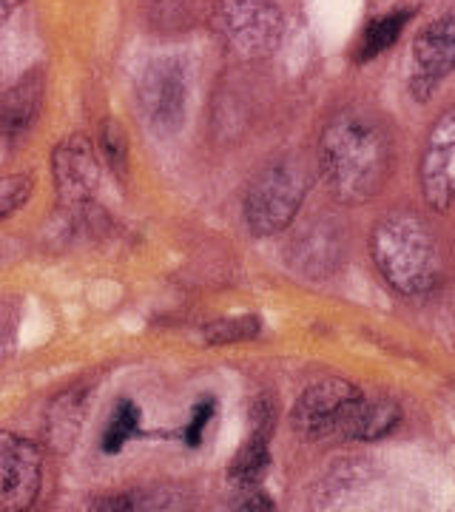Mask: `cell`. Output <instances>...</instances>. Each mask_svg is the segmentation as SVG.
<instances>
[{"mask_svg": "<svg viewBox=\"0 0 455 512\" xmlns=\"http://www.w3.org/2000/svg\"><path fill=\"white\" fill-rule=\"evenodd\" d=\"M140 421H143V413H140L137 404L131 399H117L109 421H106V427L100 433V450L109 453V456L120 453L128 441L140 433Z\"/></svg>", "mask_w": 455, "mask_h": 512, "instance_id": "17", "label": "cell"}, {"mask_svg": "<svg viewBox=\"0 0 455 512\" xmlns=\"http://www.w3.org/2000/svg\"><path fill=\"white\" fill-rule=\"evenodd\" d=\"M222 37L239 57L273 55L285 37V15L276 0H217Z\"/></svg>", "mask_w": 455, "mask_h": 512, "instance_id": "5", "label": "cell"}, {"mask_svg": "<svg viewBox=\"0 0 455 512\" xmlns=\"http://www.w3.org/2000/svg\"><path fill=\"white\" fill-rule=\"evenodd\" d=\"M419 183L424 202L444 214L455 205V106L438 114L421 148Z\"/></svg>", "mask_w": 455, "mask_h": 512, "instance_id": "8", "label": "cell"}, {"mask_svg": "<svg viewBox=\"0 0 455 512\" xmlns=\"http://www.w3.org/2000/svg\"><path fill=\"white\" fill-rule=\"evenodd\" d=\"M100 148H103V157H106V165L117 177H123L128 165V140L123 134V128L117 126L114 120H106L103 123V131H100Z\"/></svg>", "mask_w": 455, "mask_h": 512, "instance_id": "21", "label": "cell"}, {"mask_svg": "<svg viewBox=\"0 0 455 512\" xmlns=\"http://www.w3.org/2000/svg\"><path fill=\"white\" fill-rule=\"evenodd\" d=\"M217 407L219 404L214 396H205V399H200V402L191 407V419H188L185 430H182L185 447H200L202 436H205V427L217 416Z\"/></svg>", "mask_w": 455, "mask_h": 512, "instance_id": "22", "label": "cell"}, {"mask_svg": "<svg viewBox=\"0 0 455 512\" xmlns=\"http://www.w3.org/2000/svg\"><path fill=\"white\" fill-rule=\"evenodd\" d=\"M80 424H83V399L72 396V393L60 396L55 402V410L49 413V421H46V436L57 450H69Z\"/></svg>", "mask_w": 455, "mask_h": 512, "instance_id": "18", "label": "cell"}, {"mask_svg": "<svg viewBox=\"0 0 455 512\" xmlns=\"http://www.w3.org/2000/svg\"><path fill=\"white\" fill-rule=\"evenodd\" d=\"M410 20H413V9H396V12H387V15L370 20L359 37V46H356V63H370L382 52H387L399 40Z\"/></svg>", "mask_w": 455, "mask_h": 512, "instance_id": "15", "label": "cell"}, {"mask_svg": "<svg viewBox=\"0 0 455 512\" xmlns=\"http://www.w3.org/2000/svg\"><path fill=\"white\" fill-rule=\"evenodd\" d=\"M401 424V407L390 396H364L356 419L350 424L347 441L387 439Z\"/></svg>", "mask_w": 455, "mask_h": 512, "instance_id": "14", "label": "cell"}, {"mask_svg": "<svg viewBox=\"0 0 455 512\" xmlns=\"http://www.w3.org/2000/svg\"><path fill=\"white\" fill-rule=\"evenodd\" d=\"M46 94V77L40 69H32L12 83L0 97V137L6 143H20L40 117Z\"/></svg>", "mask_w": 455, "mask_h": 512, "instance_id": "12", "label": "cell"}, {"mask_svg": "<svg viewBox=\"0 0 455 512\" xmlns=\"http://www.w3.org/2000/svg\"><path fill=\"white\" fill-rule=\"evenodd\" d=\"M370 259L401 296H424L441 282L436 234L413 211H393L370 231Z\"/></svg>", "mask_w": 455, "mask_h": 512, "instance_id": "2", "label": "cell"}, {"mask_svg": "<svg viewBox=\"0 0 455 512\" xmlns=\"http://www.w3.org/2000/svg\"><path fill=\"white\" fill-rule=\"evenodd\" d=\"M43 487V456L12 430H0V512H29Z\"/></svg>", "mask_w": 455, "mask_h": 512, "instance_id": "7", "label": "cell"}, {"mask_svg": "<svg viewBox=\"0 0 455 512\" xmlns=\"http://www.w3.org/2000/svg\"><path fill=\"white\" fill-rule=\"evenodd\" d=\"M52 177L60 205L72 214L86 211L100 185V160L89 137L72 134L52 151Z\"/></svg>", "mask_w": 455, "mask_h": 512, "instance_id": "9", "label": "cell"}, {"mask_svg": "<svg viewBox=\"0 0 455 512\" xmlns=\"http://www.w3.org/2000/svg\"><path fill=\"white\" fill-rule=\"evenodd\" d=\"M390 137L373 117L342 111L319 137V168L330 194L345 205H362L382 194L390 177Z\"/></svg>", "mask_w": 455, "mask_h": 512, "instance_id": "1", "label": "cell"}, {"mask_svg": "<svg viewBox=\"0 0 455 512\" xmlns=\"http://www.w3.org/2000/svg\"><path fill=\"white\" fill-rule=\"evenodd\" d=\"M231 512H276V504H273V498L265 493V490L248 487V490H242V495L234 501Z\"/></svg>", "mask_w": 455, "mask_h": 512, "instance_id": "23", "label": "cell"}, {"mask_svg": "<svg viewBox=\"0 0 455 512\" xmlns=\"http://www.w3.org/2000/svg\"><path fill=\"white\" fill-rule=\"evenodd\" d=\"M276 430V404L259 396L251 407V436L237 450L228 467V478L239 490L259 487L271 467V436Z\"/></svg>", "mask_w": 455, "mask_h": 512, "instance_id": "11", "label": "cell"}, {"mask_svg": "<svg viewBox=\"0 0 455 512\" xmlns=\"http://www.w3.org/2000/svg\"><path fill=\"white\" fill-rule=\"evenodd\" d=\"M336 231H308V237L296 245V268L308 276H328L330 271H336L339 262V245H336Z\"/></svg>", "mask_w": 455, "mask_h": 512, "instance_id": "16", "label": "cell"}, {"mask_svg": "<svg viewBox=\"0 0 455 512\" xmlns=\"http://www.w3.org/2000/svg\"><path fill=\"white\" fill-rule=\"evenodd\" d=\"M410 60V92L419 103H424L436 92L438 83L455 72V12H447L421 29L413 40Z\"/></svg>", "mask_w": 455, "mask_h": 512, "instance_id": "10", "label": "cell"}, {"mask_svg": "<svg viewBox=\"0 0 455 512\" xmlns=\"http://www.w3.org/2000/svg\"><path fill=\"white\" fill-rule=\"evenodd\" d=\"M94 512H194V498L182 487H143L94 501Z\"/></svg>", "mask_w": 455, "mask_h": 512, "instance_id": "13", "label": "cell"}, {"mask_svg": "<svg viewBox=\"0 0 455 512\" xmlns=\"http://www.w3.org/2000/svg\"><path fill=\"white\" fill-rule=\"evenodd\" d=\"M137 97L146 123L160 137L177 134L188 111V74L174 57H154L137 80Z\"/></svg>", "mask_w": 455, "mask_h": 512, "instance_id": "6", "label": "cell"}, {"mask_svg": "<svg viewBox=\"0 0 455 512\" xmlns=\"http://www.w3.org/2000/svg\"><path fill=\"white\" fill-rule=\"evenodd\" d=\"M20 0H0V15H6V12H12L15 6H18Z\"/></svg>", "mask_w": 455, "mask_h": 512, "instance_id": "24", "label": "cell"}, {"mask_svg": "<svg viewBox=\"0 0 455 512\" xmlns=\"http://www.w3.org/2000/svg\"><path fill=\"white\" fill-rule=\"evenodd\" d=\"M362 387H356L347 379H319L302 390L291 410V427L296 436L305 441L322 439H345L350 433V424L356 419L359 407L364 402Z\"/></svg>", "mask_w": 455, "mask_h": 512, "instance_id": "4", "label": "cell"}, {"mask_svg": "<svg viewBox=\"0 0 455 512\" xmlns=\"http://www.w3.org/2000/svg\"><path fill=\"white\" fill-rule=\"evenodd\" d=\"M262 330V319L259 316H228V319H217V322H208L202 336H205V345L211 348H225V345H239V342H248L256 339Z\"/></svg>", "mask_w": 455, "mask_h": 512, "instance_id": "19", "label": "cell"}, {"mask_svg": "<svg viewBox=\"0 0 455 512\" xmlns=\"http://www.w3.org/2000/svg\"><path fill=\"white\" fill-rule=\"evenodd\" d=\"M308 188V171L299 163L279 160V163L265 165L251 180L245 200H242V214H245L248 231L254 237L282 234L296 220L302 202L308 197Z\"/></svg>", "mask_w": 455, "mask_h": 512, "instance_id": "3", "label": "cell"}, {"mask_svg": "<svg viewBox=\"0 0 455 512\" xmlns=\"http://www.w3.org/2000/svg\"><path fill=\"white\" fill-rule=\"evenodd\" d=\"M32 177L26 174H6L0 177V222L15 217L20 208L32 197Z\"/></svg>", "mask_w": 455, "mask_h": 512, "instance_id": "20", "label": "cell"}]
</instances>
